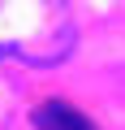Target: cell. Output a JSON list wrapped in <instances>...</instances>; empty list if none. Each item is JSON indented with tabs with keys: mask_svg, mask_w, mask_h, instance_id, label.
<instances>
[{
	"mask_svg": "<svg viewBox=\"0 0 125 130\" xmlns=\"http://www.w3.org/2000/svg\"><path fill=\"white\" fill-rule=\"evenodd\" d=\"M35 130H95V121L65 100H43L35 108Z\"/></svg>",
	"mask_w": 125,
	"mask_h": 130,
	"instance_id": "1",
	"label": "cell"
}]
</instances>
